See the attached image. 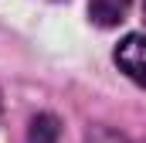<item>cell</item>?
<instances>
[{"label":"cell","instance_id":"5","mask_svg":"<svg viewBox=\"0 0 146 143\" xmlns=\"http://www.w3.org/2000/svg\"><path fill=\"white\" fill-rule=\"evenodd\" d=\"M143 14H146V0H143Z\"/></svg>","mask_w":146,"mask_h":143},{"label":"cell","instance_id":"3","mask_svg":"<svg viewBox=\"0 0 146 143\" xmlns=\"http://www.w3.org/2000/svg\"><path fill=\"white\" fill-rule=\"evenodd\" d=\"M58 136H61V126L51 112H41L31 119V136H27L31 143H58Z\"/></svg>","mask_w":146,"mask_h":143},{"label":"cell","instance_id":"2","mask_svg":"<svg viewBox=\"0 0 146 143\" xmlns=\"http://www.w3.org/2000/svg\"><path fill=\"white\" fill-rule=\"evenodd\" d=\"M133 0H88V17L99 27H115L129 17Z\"/></svg>","mask_w":146,"mask_h":143},{"label":"cell","instance_id":"4","mask_svg":"<svg viewBox=\"0 0 146 143\" xmlns=\"http://www.w3.org/2000/svg\"><path fill=\"white\" fill-rule=\"evenodd\" d=\"M0 112H3V99H0Z\"/></svg>","mask_w":146,"mask_h":143},{"label":"cell","instance_id":"1","mask_svg":"<svg viewBox=\"0 0 146 143\" xmlns=\"http://www.w3.org/2000/svg\"><path fill=\"white\" fill-rule=\"evenodd\" d=\"M115 65L119 72H126V78H133L136 85L146 89V34L122 37L115 48Z\"/></svg>","mask_w":146,"mask_h":143}]
</instances>
